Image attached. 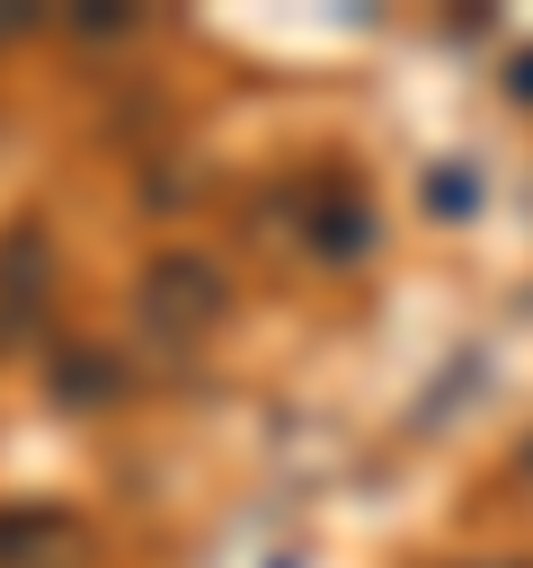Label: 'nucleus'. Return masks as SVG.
<instances>
[{
  "label": "nucleus",
  "mask_w": 533,
  "mask_h": 568,
  "mask_svg": "<svg viewBox=\"0 0 533 568\" xmlns=\"http://www.w3.org/2000/svg\"><path fill=\"white\" fill-rule=\"evenodd\" d=\"M311 248H320L329 266H355V257L373 248V204H364L355 186H338L329 204H311Z\"/></svg>",
  "instance_id": "nucleus-2"
},
{
  "label": "nucleus",
  "mask_w": 533,
  "mask_h": 568,
  "mask_svg": "<svg viewBox=\"0 0 533 568\" xmlns=\"http://www.w3.org/2000/svg\"><path fill=\"white\" fill-rule=\"evenodd\" d=\"M489 568H515V559H489Z\"/></svg>",
  "instance_id": "nucleus-5"
},
{
  "label": "nucleus",
  "mask_w": 533,
  "mask_h": 568,
  "mask_svg": "<svg viewBox=\"0 0 533 568\" xmlns=\"http://www.w3.org/2000/svg\"><path fill=\"white\" fill-rule=\"evenodd\" d=\"M506 89H515V98L533 106V53H515V62H506Z\"/></svg>",
  "instance_id": "nucleus-4"
},
{
  "label": "nucleus",
  "mask_w": 533,
  "mask_h": 568,
  "mask_svg": "<svg viewBox=\"0 0 533 568\" xmlns=\"http://www.w3.org/2000/svg\"><path fill=\"white\" fill-rule=\"evenodd\" d=\"M142 320H151L169 346H195L204 328L231 320V284H222L204 257H160V266L142 275Z\"/></svg>",
  "instance_id": "nucleus-1"
},
{
  "label": "nucleus",
  "mask_w": 533,
  "mask_h": 568,
  "mask_svg": "<svg viewBox=\"0 0 533 568\" xmlns=\"http://www.w3.org/2000/svg\"><path fill=\"white\" fill-rule=\"evenodd\" d=\"M426 195H435V213H471V204H480V186H471V178H453V169H435V178H426Z\"/></svg>",
  "instance_id": "nucleus-3"
}]
</instances>
